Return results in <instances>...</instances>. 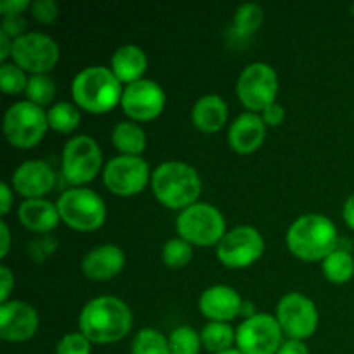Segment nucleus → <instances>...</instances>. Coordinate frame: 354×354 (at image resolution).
<instances>
[{"instance_id": "nucleus-1", "label": "nucleus", "mask_w": 354, "mask_h": 354, "mask_svg": "<svg viewBox=\"0 0 354 354\" xmlns=\"http://www.w3.org/2000/svg\"><path fill=\"white\" fill-rule=\"evenodd\" d=\"M133 325L130 306L116 296L90 299L80 311V332L93 344H113L128 335Z\"/></svg>"}, {"instance_id": "nucleus-2", "label": "nucleus", "mask_w": 354, "mask_h": 354, "mask_svg": "<svg viewBox=\"0 0 354 354\" xmlns=\"http://www.w3.org/2000/svg\"><path fill=\"white\" fill-rule=\"evenodd\" d=\"M287 249L303 261H324L339 248L337 227L324 214H303L289 227Z\"/></svg>"}, {"instance_id": "nucleus-3", "label": "nucleus", "mask_w": 354, "mask_h": 354, "mask_svg": "<svg viewBox=\"0 0 354 354\" xmlns=\"http://www.w3.org/2000/svg\"><path fill=\"white\" fill-rule=\"evenodd\" d=\"M152 192L169 209H187L197 203L203 190L199 173L183 161L161 162L152 171Z\"/></svg>"}, {"instance_id": "nucleus-4", "label": "nucleus", "mask_w": 354, "mask_h": 354, "mask_svg": "<svg viewBox=\"0 0 354 354\" xmlns=\"http://www.w3.org/2000/svg\"><path fill=\"white\" fill-rule=\"evenodd\" d=\"M123 83L106 66H88L75 76L71 95L80 109L92 114H106L121 104Z\"/></svg>"}, {"instance_id": "nucleus-5", "label": "nucleus", "mask_w": 354, "mask_h": 354, "mask_svg": "<svg viewBox=\"0 0 354 354\" xmlns=\"http://www.w3.org/2000/svg\"><path fill=\"white\" fill-rule=\"evenodd\" d=\"M176 232L183 241L199 248L218 245L227 234L225 216L218 207L207 203H196L180 211Z\"/></svg>"}, {"instance_id": "nucleus-6", "label": "nucleus", "mask_w": 354, "mask_h": 354, "mask_svg": "<svg viewBox=\"0 0 354 354\" xmlns=\"http://www.w3.org/2000/svg\"><path fill=\"white\" fill-rule=\"evenodd\" d=\"M61 221L78 232H93L106 221V204L102 197L86 187H73L57 199Z\"/></svg>"}, {"instance_id": "nucleus-7", "label": "nucleus", "mask_w": 354, "mask_h": 354, "mask_svg": "<svg viewBox=\"0 0 354 354\" xmlns=\"http://www.w3.org/2000/svg\"><path fill=\"white\" fill-rule=\"evenodd\" d=\"M47 130V113L30 100H19L6 111L3 133L7 142L14 147H35L44 140Z\"/></svg>"}, {"instance_id": "nucleus-8", "label": "nucleus", "mask_w": 354, "mask_h": 354, "mask_svg": "<svg viewBox=\"0 0 354 354\" xmlns=\"http://www.w3.org/2000/svg\"><path fill=\"white\" fill-rule=\"evenodd\" d=\"M102 166V151L90 135H76L62 149V175L73 187L92 182Z\"/></svg>"}, {"instance_id": "nucleus-9", "label": "nucleus", "mask_w": 354, "mask_h": 354, "mask_svg": "<svg viewBox=\"0 0 354 354\" xmlns=\"http://www.w3.org/2000/svg\"><path fill=\"white\" fill-rule=\"evenodd\" d=\"M235 90L245 109L251 113H263L270 104L277 102L279 76L266 62H252L241 73Z\"/></svg>"}, {"instance_id": "nucleus-10", "label": "nucleus", "mask_w": 354, "mask_h": 354, "mask_svg": "<svg viewBox=\"0 0 354 354\" xmlns=\"http://www.w3.org/2000/svg\"><path fill=\"white\" fill-rule=\"evenodd\" d=\"M57 41L40 31H28L12 44V62L31 75H47L59 61Z\"/></svg>"}, {"instance_id": "nucleus-11", "label": "nucleus", "mask_w": 354, "mask_h": 354, "mask_svg": "<svg viewBox=\"0 0 354 354\" xmlns=\"http://www.w3.org/2000/svg\"><path fill=\"white\" fill-rule=\"evenodd\" d=\"M104 185L120 197L140 194L151 182V168L140 156H116L104 166Z\"/></svg>"}, {"instance_id": "nucleus-12", "label": "nucleus", "mask_w": 354, "mask_h": 354, "mask_svg": "<svg viewBox=\"0 0 354 354\" xmlns=\"http://www.w3.org/2000/svg\"><path fill=\"white\" fill-rule=\"evenodd\" d=\"M265 252L263 235L254 227H237L228 230L216 245V258L227 268H248Z\"/></svg>"}, {"instance_id": "nucleus-13", "label": "nucleus", "mask_w": 354, "mask_h": 354, "mask_svg": "<svg viewBox=\"0 0 354 354\" xmlns=\"http://www.w3.org/2000/svg\"><path fill=\"white\" fill-rule=\"evenodd\" d=\"M277 322L289 339L306 341L318 328V310L301 292H289L277 304Z\"/></svg>"}, {"instance_id": "nucleus-14", "label": "nucleus", "mask_w": 354, "mask_h": 354, "mask_svg": "<svg viewBox=\"0 0 354 354\" xmlns=\"http://www.w3.org/2000/svg\"><path fill=\"white\" fill-rule=\"evenodd\" d=\"M283 332L277 317L258 313L237 327L235 344L242 354H277L282 346Z\"/></svg>"}, {"instance_id": "nucleus-15", "label": "nucleus", "mask_w": 354, "mask_h": 354, "mask_svg": "<svg viewBox=\"0 0 354 354\" xmlns=\"http://www.w3.org/2000/svg\"><path fill=\"white\" fill-rule=\"evenodd\" d=\"M166 93L154 80H138L124 86L121 107L131 121H152L165 111Z\"/></svg>"}, {"instance_id": "nucleus-16", "label": "nucleus", "mask_w": 354, "mask_h": 354, "mask_svg": "<svg viewBox=\"0 0 354 354\" xmlns=\"http://www.w3.org/2000/svg\"><path fill=\"white\" fill-rule=\"evenodd\" d=\"M38 313L24 301H7L0 304V337L7 342L30 341L38 330Z\"/></svg>"}, {"instance_id": "nucleus-17", "label": "nucleus", "mask_w": 354, "mask_h": 354, "mask_svg": "<svg viewBox=\"0 0 354 354\" xmlns=\"http://www.w3.org/2000/svg\"><path fill=\"white\" fill-rule=\"evenodd\" d=\"M55 185V175L50 166L40 159L24 161L14 169L12 187L26 199H44Z\"/></svg>"}, {"instance_id": "nucleus-18", "label": "nucleus", "mask_w": 354, "mask_h": 354, "mask_svg": "<svg viewBox=\"0 0 354 354\" xmlns=\"http://www.w3.org/2000/svg\"><path fill=\"white\" fill-rule=\"evenodd\" d=\"M242 303L244 301H242L241 294L234 287L218 283V286L207 287L201 294L199 310L209 322L228 324L241 315Z\"/></svg>"}, {"instance_id": "nucleus-19", "label": "nucleus", "mask_w": 354, "mask_h": 354, "mask_svg": "<svg viewBox=\"0 0 354 354\" xmlns=\"http://www.w3.org/2000/svg\"><path fill=\"white\" fill-rule=\"evenodd\" d=\"M124 268V252L116 244H102L85 254L82 272L88 280L107 282L120 275Z\"/></svg>"}, {"instance_id": "nucleus-20", "label": "nucleus", "mask_w": 354, "mask_h": 354, "mask_svg": "<svg viewBox=\"0 0 354 354\" xmlns=\"http://www.w3.org/2000/svg\"><path fill=\"white\" fill-rule=\"evenodd\" d=\"M266 137V124L259 114L242 113L228 128V144L232 151L241 156L252 154L263 145Z\"/></svg>"}, {"instance_id": "nucleus-21", "label": "nucleus", "mask_w": 354, "mask_h": 354, "mask_svg": "<svg viewBox=\"0 0 354 354\" xmlns=\"http://www.w3.org/2000/svg\"><path fill=\"white\" fill-rule=\"evenodd\" d=\"M192 124L203 133H216L228 120V106L216 93H206L196 100L190 113Z\"/></svg>"}, {"instance_id": "nucleus-22", "label": "nucleus", "mask_w": 354, "mask_h": 354, "mask_svg": "<svg viewBox=\"0 0 354 354\" xmlns=\"http://www.w3.org/2000/svg\"><path fill=\"white\" fill-rule=\"evenodd\" d=\"M21 225L35 234H48L55 230L61 221L57 204L47 199H26L17 211Z\"/></svg>"}, {"instance_id": "nucleus-23", "label": "nucleus", "mask_w": 354, "mask_h": 354, "mask_svg": "<svg viewBox=\"0 0 354 354\" xmlns=\"http://www.w3.org/2000/svg\"><path fill=\"white\" fill-rule=\"evenodd\" d=\"M147 55L138 45H121L111 57V71L121 83L138 82L147 69Z\"/></svg>"}, {"instance_id": "nucleus-24", "label": "nucleus", "mask_w": 354, "mask_h": 354, "mask_svg": "<svg viewBox=\"0 0 354 354\" xmlns=\"http://www.w3.org/2000/svg\"><path fill=\"white\" fill-rule=\"evenodd\" d=\"M263 23V9L258 3H242L235 10L234 21L228 28V41L234 44L235 47H245L251 44L252 37L259 30Z\"/></svg>"}, {"instance_id": "nucleus-25", "label": "nucleus", "mask_w": 354, "mask_h": 354, "mask_svg": "<svg viewBox=\"0 0 354 354\" xmlns=\"http://www.w3.org/2000/svg\"><path fill=\"white\" fill-rule=\"evenodd\" d=\"M113 145L121 156H140L147 147V137L144 128L135 121H121L113 128L111 133Z\"/></svg>"}, {"instance_id": "nucleus-26", "label": "nucleus", "mask_w": 354, "mask_h": 354, "mask_svg": "<svg viewBox=\"0 0 354 354\" xmlns=\"http://www.w3.org/2000/svg\"><path fill=\"white\" fill-rule=\"evenodd\" d=\"M322 272L332 283H346L354 275V258L346 249L337 248L322 261Z\"/></svg>"}, {"instance_id": "nucleus-27", "label": "nucleus", "mask_w": 354, "mask_h": 354, "mask_svg": "<svg viewBox=\"0 0 354 354\" xmlns=\"http://www.w3.org/2000/svg\"><path fill=\"white\" fill-rule=\"evenodd\" d=\"M235 334H237V330H234L230 324L209 322L201 330V341L207 351L218 354L232 349L235 342Z\"/></svg>"}, {"instance_id": "nucleus-28", "label": "nucleus", "mask_w": 354, "mask_h": 354, "mask_svg": "<svg viewBox=\"0 0 354 354\" xmlns=\"http://www.w3.org/2000/svg\"><path fill=\"white\" fill-rule=\"evenodd\" d=\"M48 128L59 131V133H71L76 130L82 120V114L76 106L69 102H57L47 111Z\"/></svg>"}, {"instance_id": "nucleus-29", "label": "nucleus", "mask_w": 354, "mask_h": 354, "mask_svg": "<svg viewBox=\"0 0 354 354\" xmlns=\"http://www.w3.org/2000/svg\"><path fill=\"white\" fill-rule=\"evenodd\" d=\"M131 354H171L169 341L156 328H142L131 342Z\"/></svg>"}, {"instance_id": "nucleus-30", "label": "nucleus", "mask_w": 354, "mask_h": 354, "mask_svg": "<svg viewBox=\"0 0 354 354\" xmlns=\"http://www.w3.org/2000/svg\"><path fill=\"white\" fill-rule=\"evenodd\" d=\"M24 93H26V100H30V102L40 107L47 106L55 95L54 78L48 75H31Z\"/></svg>"}, {"instance_id": "nucleus-31", "label": "nucleus", "mask_w": 354, "mask_h": 354, "mask_svg": "<svg viewBox=\"0 0 354 354\" xmlns=\"http://www.w3.org/2000/svg\"><path fill=\"white\" fill-rule=\"evenodd\" d=\"M168 341L171 354H199L201 346H203L201 334H197L189 325H182V327L175 328L169 334Z\"/></svg>"}, {"instance_id": "nucleus-32", "label": "nucleus", "mask_w": 354, "mask_h": 354, "mask_svg": "<svg viewBox=\"0 0 354 354\" xmlns=\"http://www.w3.org/2000/svg\"><path fill=\"white\" fill-rule=\"evenodd\" d=\"M162 263L169 268H183L190 263L194 256L192 244L183 241L182 237L169 239L165 245H162Z\"/></svg>"}, {"instance_id": "nucleus-33", "label": "nucleus", "mask_w": 354, "mask_h": 354, "mask_svg": "<svg viewBox=\"0 0 354 354\" xmlns=\"http://www.w3.org/2000/svg\"><path fill=\"white\" fill-rule=\"evenodd\" d=\"M26 71L16 66L14 62H3L0 66V88L3 93H9V95H16L26 90L28 86Z\"/></svg>"}, {"instance_id": "nucleus-34", "label": "nucleus", "mask_w": 354, "mask_h": 354, "mask_svg": "<svg viewBox=\"0 0 354 354\" xmlns=\"http://www.w3.org/2000/svg\"><path fill=\"white\" fill-rule=\"evenodd\" d=\"M92 353V342L82 334V332H71L66 334L55 346V354H90Z\"/></svg>"}, {"instance_id": "nucleus-35", "label": "nucleus", "mask_w": 354, "mask_h": 354, "mask_svg": "<svg viewBox=\"0 0 354 354\" xmlns=\"http://www.w3.org/2000/svg\"><path fill=\"white\" fill-rule=\"evenodd\" d=\"M31 14L41 24H52L59 16V6L54 0H35L31 3Z\"/></svg>"}, {"instance_id": "nucleus-36", "label": "nucleus", "mask_w": 354, "mask_h": 354, "mask_svg": "<svg viewBox=\"0 0 354 354\" xmlns=\"http://www.w3.org/2000/svg\"><path fill=\"white\" fill-rule=\"evenodd\" d=\"M0 31H3L6 35H9L12 40L26 35V21L23 19V16H6L2 21V28Z\"/></svg>"}, {"instance_id": "nucleus-37", "label": "nucleus", "mask_w": 354, "mask_h": 354, "mask_svg": "<svg viewBox=\"0 0 354 354\" xmlns=\"http://www.w3.org/2000/svg\"><path fill=\"white\" fill-rule=\"evenodd\" d=\"M261 118L263 121H265L266 127H279V124H282L283 120H286V109H283V106H280L279 102H273L263 111Z\"/></svg>"}, {"instance_id": "nucleus-38", "label": "nucleus", "mask_w": 354, "mask_h": 354, "mask_svg": "<svg viewBox=\"0 0 354 354\" xmlns=\"http://www.w3.org/2000/svg\"><path fill=\"white\" fill-rule=\"evenodd\" d=\"M14 289V275L6 265L0 266V303H7L9 301L10 292Z\"/></svg>"}, {"instance_id": "nucleus-39", "label": "nucleus", "mask_w": 354, "mask_h": 354, "mask_svg": "<svg viewBox=\"0 0 354 354\" xmlns=\"http://www.w3.org/2000/svg\"><path fill=\"white\" fill-rule=\"evenodd\" d=\"M31 7V3L28 0H3L0 2V12L6 16H21L24 9Z\"/></svg>"}, {"instance_id": "nucleus-40", "label": "nucleus", "mask_w": 354, "mask_h": 354, "mask_svg": "<svg viewBox=\"0 0 354 354\" xmlns=\"http://www.w3.org/2000/svg\"><path fill=\"white\" fill-rule=\"evenodd\" d=\"M277 354H310V349L304 344V341H296V339H287L282 342Z\"/></svg>"}, {"instance_id": "nucleus-41", "label": "nucleus", "mask_w": 354, "mask_h": 354, "mask_svg": "<svg viewBox=\"0 0 354 354\" xmlns=\"http://www.w3.org/2000/svg\"><path fill=\"white\" fill-rule=\"evenodd\" d=\"M0 199H2V203H0V213H2V216H6L10 211V206H12V190H10L9 183L3 182L0 185Z\"/></svg>"}, {"instance_id": "nucleus-42", "label": "nucleus", "mask_w": 354, "mask_h": 354, "mask_svg": "<svg viewBox=\"0 0 354 354\" xmlns=\"http://www.w3.org/2000/svg\"><path fill=\"white\" fill-rule=\"evenodd\" d=\"M12 38H10L9 35L3 33V31H0V61H2V64L6 62V59L10 57V54H12Z\"/></svg>"}, {"instance_id": "nucleus-43", "label": "nucleus", "mask_w": 354, "mask_h": 354, "mask_svg": "<svg viewBox=\"0 0 354 354\" xmlns=\"http://www.w3.org/2000/svg\"><path fill=\"white\" fill-rule=\"evenodd\" d=\"M342 218H344L346 225L354 230V194L346 199L344 207H342Z\"/></svg>"}, {"instance_id": "nucleus-44", "label": "nucleus", "mask_w": 354, "mask_h": 354, "mask_svg": "<svg viewBox=\"0 0 354 354\" xmlns=\"http://www.w3.org/2000/svg\"><path fill=\"white\" fill-rule=\"evenodd\" d=\"M0 230H2V245H0V258H6L10 249V232L6 221H0Z\"/></svg>"}, {"instance_id": "nucleus-45", "label": "nucleus", "mask_w": 354, "mask_h": 354, "mask_svg": "<svg viewBox=\"0 0 354 354\" xmlns=\"http://www.w3.org/2000/svg\"><path fill=\"white\" fill-rule=\"evenodd\" d=\"M256 308H254V304L251 303V301H244V303H242V308H241V315H239V317H242L244 318V320H249V318H252V317H256Z\"/></svg>"}, {"instance_id": "nucleus-46", "label": "nucleus", "mask_w": 354, "mask_h": 354, "mask_svg": "<svg viewBox=\"0 0 354 354\" xmlns=\"http://www.w3.org/2000/svg\"><path fill=\"white\" fill-rule=\"evenodd\" d=\"M218 354H242V353H241V351H239V349L232 348V349H228V351H223V353H218Z\"/></svg>"}]
</instances>
